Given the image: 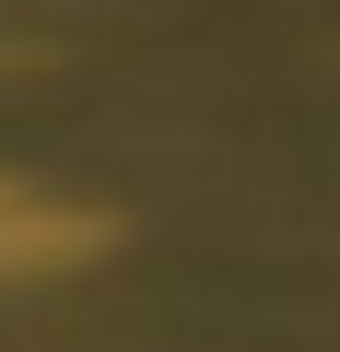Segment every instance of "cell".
Returning a JSON list of instances; mask_svg holds the SVG:
<instances>
[{
    "label": "cell",
    "instance_id": "obj_1",
    "mask_svg": "<svg viewBox=\"0 0 340 352\" xmlns=\"http://www.w3.org/2000/svg\"><path fill=\"white\" fill-rule=\"evenodd\" d=\"M94 247H106L94 212L36 200V188H12V176H0V282H12V270H82Z\"/></svg>",
    "mask_w": 340,
    "mask_h": 352
}]
</instances>
